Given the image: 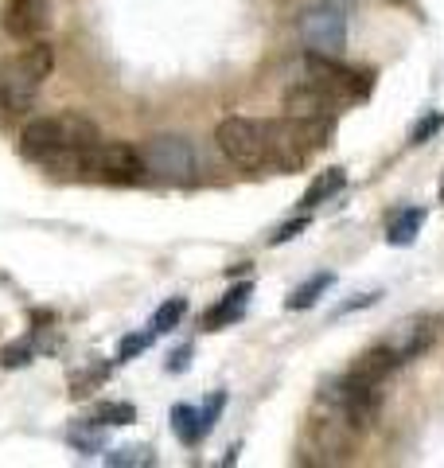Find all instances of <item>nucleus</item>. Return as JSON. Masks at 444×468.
<instances>
[{
    "label": "nucleus",
    "instance_id": "4468645a",
    "mask_svg": "<svg viewBox=\"0 0 444 468\" xmlns=\"http://www.w3.org/2000/svg\"><path fill=\"white\" fill-rule=\"evenodd\" d=\"M332 285H335V273H328V270H323V273H312L301 289H292L289 297H285V309H289V313H304V309H312V304H316V301H320Z\"/></svg>",
    "mask_w": 444,
    "mask_h": 468
},
{
    "label": "nucleus",
    "instance_id": "f257e3e1",
    "mask_svg": "<svg viewBox=\"0 0 444 468\" xmlns=\"http://www.w3.org/2000/svg\"><path fill=\"white\" fill-rule=\"evenodd\" d=\"M332 117H277V122H265V156L277 168H301L316 149H323L332 137Z\"/></svg>",
    "mask_w": 444,
    "mask_h": 468
},
{
    "label": "nucleus",
    "instance_id": "a878e982",
    "mask_svg": "<svg viewBox=\"0 0 444 468\" xmlns=\"http://www.w3.org/2000/svg\"><path fill=\"white\" fill-rule=\"evenodd\" d=\"M27 356H32V351H27V347H5V351H0V367H5V371H12V367H24Z\"/></svg>",
    "mask_w": 444,
    "mask_h": 468
},
{
    "label": "nucleus",
    "instance_id": "39448f33",
    "mask_svg": "<svg viewBox=\"0 0 444 468\" xmlns=\"http://www.w3.org/2000/svg\"><path fill=\"white\" fill-rule=\"evenodd\" d=\"M141 165L144 176L153 180H164V184H191L196 180V149H191L187 137H175V133H156L141 144Z\"/></svg>",
    "mask_w": 444,
    "mask_h": 468
},
{
    "label": "nucleus",
    "instance_id": "393cba45",
    "mask_svg": "<svg viewBox=\"0 0 444 468\" xmlns=\"http://www.w3.org/2000/svg\"><path fill=\"white\" fill-rule=\"evenodd\" d=\"M191 356H196V347H191V344L175 347L172 356H168V363H164V367H168V375H184V371L191 367Z\"/></svg>",
    "mask_w": 444,
    "mask_h": 468
},
{
    "label": "nucleus",
    "instance_id": "6ab92c4d",
    "mask_svg": "<svg viewBox=\"0 0 444 468\" xmlns=\"http://www.w3.org/2000/svg\"><path fill=\"white\" fill-rule=\"evenodd\" d=\"M184 313H187V301H184V297H172V301H164V304H160V309L153 313V332H156V335L172 332V328L184 320Z\"/></svg>",
    "mask_w": 444,
    "mask_h": 468
},
{
    "label": "nucleus",
    "instance_id": "1a4fd4ad",
    "mask_svg": "<svg viewBox=\"0 0 444 468\" xmlns=\"http://www.w3.org/2000/svg\"><path fill=\"white\" fill-rule=\"evenodd\" d=\"M51 24V5L48 0H8L5 8V27L12 39H43V32H48Z\"/></svg>",
    "mask_w": 444,
    "mask_h": 468
},
{
    "label": "nucleus",
    "instance_id": "b1692460",
    "mask_svg": "<svg viewBox=\"0 0 444 468\" xmlns=\"http://www.w3.org/2000/svg\"><path fill=\"white\" fill-rule=\"evenodd\" d=\"M444 129V113H428V117H421L418 125H413V133H409V141L413 144H425L428 137H437Z\"/></svg>",
    "mask_w": 444,
    "mask_h": 468
},
{
    "label": "nucleus",
    "instance_id": "4be33fe9",
    "mask_svg": "<svg viewBox=\"0 0 444 468\" xmlns=\"http://www.w3.org/2000/svg\"><path fill=\"white\" fill-rule=\"evenodd\" d=\"M98 421L101 426H132V421H137V410L129 402H106L98 410Z\"/></svg>",
    "mask_w": 444,
    "mask_h": 468
},
{
    "label": "nucleus",
    "instance_id": "6e6552de",
    "mask_svg": "<svg viewBox=\"0 0 444 468\" xmlns=\"http://www.w3.org/2000/svg\"><path fill=\"white\" fill-rule=\"evenodd\" d=\"M215 141H218L222 156L238 168L254 172V168L270 165V156H265V122H254V117H227V122H218Z\"/></svg>",
    "mask_w": 444,
    "mask_h": 468
},
{
    "label": "nucleus",
    "instance_id": "5701e85b",
    "mask_svg": "<svg viewBox=\"0 0 444 468\" xmlns=\"http://www.w3.org/2000/svg\"><path fill=\"white\" fill-rule=\"evenodd\" d=\"M222 410H227V394H222V390H215L211 399H206V406L199 410V426H203V437L215 430V421H218V414H222Z\"/></svg>",
    "mask_w": 444,
    "mask_h": 468
},
{
    "label": "nucleus",
    "instance_id": "7ed1b4c3",
    "mask_svg": "<svg viewBox=\"0 0 444 468\" xmlns=\"http://www.w3.org/2000/svg\"><path fill=\"white\" fill-rule=\"evenodd\" d=\"M101 133L90 117L82 113H55V117H36V122L24 125L20 133V153L27 160H48L58 149H86V144H98Z\"/></svg>",
    "mask_w": 444,
    "mask_h": 468
},
{
    "label": "nucleus",
    "instance_id": "2eb2a0df",
    "mask_svg": "<svg viewBox=\"0 0 444 468\" xmlns=\"http://www.w3.org/2000/svg\"><path fill=\"white\" fill-rule=\"evenodd\" d=\"M347 187V172L344 168H328V172H320L312 184H308V192H304V207L312 211V207H320V203H328V199H335L339 192Z\"/></svg>",
    "mask_w": 444,
    "mask_h": 468
},
{
    "label": "nucleus",
    "instance_id": "bb28decb",
    "mask_svg": "<svg viewBox=\"0 0 444 468\" xmlns=\"http://www.w3.org/2000/svg\"><path fill=\"white\" fill-rule=\"evenodd\" d=\"M308 227V215L304 218H296V223H285V227H280L277 234H273V246H280V242H292L296 239V234H301Z\"/></svg>",
    "mask_w": 444,
    "mask_h": 468
},
{
    "label": "nucleus",
    "instance_id": "9d476101",
    "mask_svg": "<svg viewBox=\"0 0 444 468\" xmlns=\"http://www.w3.org/2000/svg\"><path fill=\"white\" fill-rule=\"evenodd\" d=\"M402 367V359L394 356V351L386 347V344H378V347H366L359 359L351 363V371H347V378L351 383H366V387H382L386 378Z\"/></svg>",
    "mask_w": 444,
    "mask_h": 468
},
{
    "label": "nucleus",
    "instance_id": "c85d7f7f",
    "mask_svg": "<svg viewBox=\"0 0 444 468\" xmlns=\"http://www.w3.org/2000/svg\"><path fill=\"white\" fill-rule=\"evenodd\" d=\"M332 5H339V0H332Z\"/></svg>",
    "mask_w": 444,
    "mask_h": 468
},
{
    "label": "nucleus",
    "instance_id": "423d86ee",
    "mask_svg": "<svg viewBox=\"0 0 444 468\" xmlns=\"http://www.w3.org/2000/svg\"><path fill=\"white\" fill-rule=\"evenodd\" d=\"M304 82H312L316 90H323L339 110L344 106H354V101H363L370 94V75H359V70L344 67L339 58L332 55H308L304 51Z\"/></svg>",
    "mask_w": 444,
    "mask_h": 468
},
{
    "label": "nucleus",
    "instance_id": "0eeeda50",
    "mask_svg": "<svg viewBox=\"0 0 444 468\" xmlns=\"http://www.w3.org/2000/svg\"><path fill=\"white\" fill-rule=\"evenodd\" d=\"M296 36H301L308 55H332V58H339V55H344V48H347V16H344V8L332 5V0L308 8L304 16L296 20Z\"/></svg>",
    "mask_w": 444,
    "mask_h": 468
},
{
    "label": "nucleus",
    "instance_id": "ddd939ff",
    "mask_svg": "<svg viewBox=\"0 0 444 468\" xmlns=\"http://www.w3.org/2000/svg\"><path fill=\"white\" fill-rule=\"evenodd\" d=\"M249 297H254V285H249V282H238V285L227 292V297L215 304L211 313L203 316V328H206V332H218V328L234 324V320H242L246 309H249Z\"/></svg>",
    "mask_w": 444,
    "mask_h": 468
},
{
    "label": "nucleus",
    "instance_id": "aec40b11",
    "mask_svg": "<svg viewBox=\"0 0 444 468\" xmlns=\"http://www.w3.org/2000/svg\"><path fill=\"white\" fill-rule=\"evenodd\" d=\"M153 340H156V332L148 328V332H129L122 344H117V363H129V359H137V356H144L148 347H153Z\"/></svg>",
    "mask_w": 444,
    "mask_h": 468
},
{
    "label": "nucleus",
    "instance_id": "cd10ccee",
    "mask_svg": "<svg viewBox=\"0 0 444 468\" xmlns=\"http://www.w3.org/2000/svg\"><path fill=\"white\" fill-rule=\"evenodd\" d=\"M440 203H444V184H440Z\"/></svg>",
    "mask_w": 444,
    "mask_h": 468
},
{
    "label": "nucleus",
    "instance_id": "f8f14e48",
    "mask_svg": "<svg viewBox=\"0 0 444 468\" xmlns=\"http://www.w3.org/2000/svg\"><path fill=\"white\" fill-rule=\"evenodd\" d=\"M433 344V324L421 316V320H406V324H397L394 332H390V340H386V347L394 351L397 359H418L421 351Z\"/></svg>",
    "mask_w": 444,
    "mask_h": 468
},
{
    "label": "nucleus",
    "instance_id": "a211bd4d",
    "mask_svg": "<svg viewBox=\"0 0 444 468\" xmlns=\"http://www.w3.org/2000/svg\"><path fill=\"white\" fill-rule=\"evenodd\" d=\"M172 430L184 445H199L203 441V426H199V410L187 406V402H175L172 406Z\"/></svg>",
    "mask_w": 444,
    "mask_h": 468
},
{
    "label": "nucleus",
    "instance_id": "20e7f679",
    "mask_svg": "<svg viewBox=\"0 0 444 468\" xmlns=\"http://www.w3.org/2000/svg\"><path fill=\"white\" fill-rule=\"evenodd\" d=\"M359 426L347 418V410L323 399V394H316V410L312 418H308V452H320L316 464H344L354 445H359Z\"/></svg>",
    "mask_w": 444,
    "mask_h": 468
},
{
    "label": "nucleus",
    "instance_id": "f3484780",
    "mask_svg": "<svg viewBox=\"0 0 444 468\" xmlns=\"http://www.w3.org/2000/svg\"><path fill=\"white\" fill-rule=\"evenodd\" d=\"M67 441L82 452V457H90V452H101L106 449V426H101L98 418H90V421H79L70 433H67Z\"/></svg>",
    "mask_w": 444,
    "mask_h": 468
},
{
    "label": "nucleus",
    "instance_id": "dca6fc26",
    "mask_svg": "<svg viewBox=\"0 0 444 468\" xmlns=\"http://www.w3.org/2000/svg\"><path fill=\"white\" fill-rule=\"evenodd\" d=\"M421 227H425V207H402V211L390 218L386 242H390V246H409V242L421 234Z\"/></svg>",
    "mask_w": 444,
    "mask_h": 468
},
{
    "label": "nucleus",
    "instance_id": "f03ea898",
    "mask_svg": "<svg viewBox=\"0 0 444 468\" xmlns=\"http://www.w3.org/2000/svg\"><path fill=\"white\" fill-rule=\"evenodd\" d=\"M55 70V48L48 39H32L20 55L0 58V110H27Z\"/></svg>",
    "mask_w": 444,
    "mask_h": 468
},
{
    "label": "nucleus",
    "instance_id": "412c9836",
    "mask_svg": "<svg viewBox=\"0 0 444 468\" xmlns=\"http://www.w3.org/2000/svg\"><path fill=\"white\" fill-rule=\"evenodd\" d=\"M106 464H110V468L153 464V452H148V449H141V445H129V449H113V452H106Z\"/></svg>",
    "mask_w": 444,
    "mask_h": 468
},
{
    "label": "nucleus",
    "instance_id": "9b49d317",
    "mask_svg": "<svg viewBox=\"0 0 444 468\" xmlns=\"http://www.w3.org/2000/svg\"><path fill=\"white\" fill-rule=\"evenodd\" d=\"M285 113L289 117H335L339 113V106L335 101L323 94V90H316L312 82H296V86H289L285 90Z\"/></svg>",
    "mask_w": 444,
    "mask_h": 468
}]
</instances>
